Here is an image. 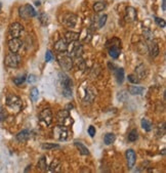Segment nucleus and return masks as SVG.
I'll use <instances>...</instances> for the list:
<instances>
[{"label": "nucleus", "mask_w": 166, "mask_h": 173, "mask_svg": "<svg viewBox=\"0 0 166 173\" xmlns=\"http://www.w3.org/2000/svg\"><path fill=\"white\" fill-rule=\"evenodd\" d=\"M56 121L59 125H64V126L69 127L74 123L73 118L70 116V112L69 110H62L56 114Z\"/></svg>", "instance_id": "f257e3e1"}, {"label": "nucleus", "mask_w": 166, "mask_h": 173, "mask_svg": "<svg viewBox=\"0 0 166 173\" xmlns=\"http://www.w3.org/2000/svg\"><path fill=\"white\" fill-rule=\"evenodd\" d=\"M6 106L14 112H20L22 109V99L16 94H8L6 96Z\"/></svg>", "instance_id": "f03ea898"}, {"label": "nucleus", "mask_w": 166, "mask_h": 173, "mask_svg": "<svg viewBox=\"0 0 166 173\" xmlns=\"http://www.w3.org/2000/svg\"><path fill=\"white\" fill-rule=\"evenodd\" d=\"M58 61H59V66L62 67V69L65 70V71H70L72 67H73V59H72L70 54H67V53L59 54Z\"/></svg>", "instance_id": "7ed1b4c3"}, {"label": "nucleus", "mask_w": 166, "mask_h": 173, "mask_svg": "<svg viewBox=\"0 0 166 173\" xmlns=\"http://www.w3.org/2000/svg\"><path fill=\"white\" fill-rule=\"evenodd\" d=\"M21 56H19L18 53H14V52H11L5 56V59H4V64H5L6 67L8 68H18L21 64Z\"/></svg>", "instance_id": "20e7f679"}, {"label": "nucleus", "mask_w": 166, "mask_h": 173, "mask_svg": "<svg viewBox=\"0 0 166 173\" xmlns=\"http://www.w3.org/2000/svg\"><path fill=\"white\" fill-rule=\"evenodd\" d=\"M68 127L64 125H58L53 128V137L58 140H66L68 138Z\"/></svg>", "instance_id": "39448f33"}, {"label": "nucleus", "mask_w": 166, "mask_h": 173, "mask_svg": "<svg viewBox=\"0 0 166 173\" xmlns=\"http://www.w3.org/2000/svg\"><path fill=\"white\" fill-rule=\"evenodd\" d=\"M19 12H20V17L25 20L36 16L35 9L33 8L32 5H30V4H26V5H24V6H21L19 8Z\"/></svg>", "instance_id": "423d86ee"}, {"label": "nucleus", "mask_w": 166, "mask_h": 173, "mask_svg": "<svg viewBox=\"0 0 166 173\" xmlns=\"http://www.w3.org/2000/svg\"><path fill=\"white\" fill-rule=\"evenodd\" d=\"M114 41H115V38L110 40L109 42H111L112 44H111V46H107V47H109V54H110V56L112 57V59H118L121 53V48L119 47V45H120V40L117 39L116 43H114Z\"/></svg>", "instance_id": "0eeeda50"}, {"label": "nucleus", "mask_w": 166, "mask_h": 173, "mask_svg": "<svg viewBox=\"0 0 166 173\" xmlns=\"http://www.w3.org/2000/svg\"><path fill=\"white\" fill-rule=\"evenodd\" d=\"M39 121L41 123H44L46 126H49L53 122V112L50 109H44L42 110L39 114Z\"/></svg>", "instance_id": "6e6552de"}, {"label": "nucleus", "mask_w": 166, "mask_h": 173, "mask_svg": "<svg viewBox=\"0 0 166 173\" xmlns=\"http://www.w3.org/2000/svg\"><path fill=\"white\" fill-rule=\"evenodd\" d=\"M23 31H24V27L22 26L20 23H14L8 28V32H9V35L11 36V38H19V37L21 36V34L23 33Z\"/></svg>", "instance_id": "1a4fd4ad"}, {"label": "nucleus", "mask_w": 166, "mask_h": 173, "mask_svg": "<svg viewBox=\"0 0 166 173\" xmlns=\"http://www.w3.org/2000/svg\"><path fill=\"white\" fill-rule=\"evenodd\" d=\"M59 82H61V86L63 89H72L73 87V81L71 80L70 77L68 75H66L65 73H59Z\"/></svg>", "instance_id": "9d476101"}, {"label": "nucleus", "mask_w": 166, "mask_h": 173, "mask_svg": "<svg viewBox=\"0 0 166 173\" xmlns=\"http://www.w3.org/2000/svg\"><path fill=\"white\" fill-rule=\"evenodd\" d=\"M137 11L134 7L132 6H128L126 7L125 9V16L124 19L127 23H133L137 21Z\"/></svg>", "instance_id": "9b49d317"}, {"label": "nucleus", "mask_w": 166, "mask_h": 173, "mask_svg": "<svg viewBox=\"0 0 166 173\" xmlns=\"http://www.w3.org/2000/svg\"><path fill=\"white\" fill-rule=\"evenodd\" d=\"M126 156V162H127L128 169H132L135 165V161H137V156H135V152L133 150H127L125 153Z\"/></svg>", "instance_id": "f8f14e48"}, {"label": "nucleus", "mask_w": 166, "mask_h": 173, "mask_svg": "<svg viewBox=\"0 0 166 173\" xmlns=\"http://www.w3.org/2000/svg\"><path fill=\"white\" fill-rule=\"evenodd\" d=\"M22 45H23V42L20 40V38H11L8 41L9 50H11V52H14V53H18Z\"/></svg>", "instance_id": "ddd939ff"}, {"label": "nucleus", "mask_w": 166, "mask_h": 173, "mask_svg": "<svg viewBox=\"0 0 166 173\" xmlns=\"http://www.w3.org/2000/svg\"><path fill=\"white\" fill-rule=\"evenodd\" d=\"M63 20L64 24L69 28H74L76 26V24H77V17L73 14H67Z\"/></svg>", "instance_id": "4468645a"}, {"label": "nucleus", "mask_w": 166, "mask_h": 173, "mask_svg": "<svg viewBox=\"0 0 166 173\" xmlns=\"http://www.w3.org/2000/svg\"><path fill=\"white\" fill-rule=\"evenodd\" d=\"M148 50H149V52H150V54L152 57L158 56L160 50H159V45H158L156 40L153 39L152 41H150V44H149V46H148Z\"/></svg>", "instance_id": "2eb2a0df"}, {"label": "nucleus", "mask_w": 166, "mask_h": 173, "mask_svg": "<svg viewBox=\"0 0 166 173\" xmlns=\"http://www.w3.org/2000/svg\"><path fill=\"white\" fill-rule=\"evenodd\" d=\"M72 43H73V46H72V49L70 50V56H74L76 57L81 56V53H82L83 51L82 45L79 44L77 41L72 42Z\"/></svg>", "instance_id": "dca6fc26"}, {"label": "nucleus", "mask_w": 166, "mask_h": 173, "mask_svg": "<svg viewBox=\"0 0 166 173\" xmlns=\"http://www.w3.org/2000/svg\"><path fill=\"white\" fill-rule=\"evenodd\" d=\"M79 37H80V34L77 33V32L68 31L65 33V40H66L67 43H72V42L78 41Z\"/></svg>", "instance_id": "f3484780"}, {"label": "nucleus", "mask_w": 166, "mask_h": 173, "mask_svg": "<svg viewBox=\"0 0 166 173\" xmlns=\"http://www.w3.org/2000/svg\"><path fill=\"white\" fill-rule=\"evenodd\" d=\"M54 49L58 52H65L68 50V43L65 39H59L54 43Z\"/></svg>", "instance_id": "a211bd4d"}, {"label": "nucleus", "mask_w": 166, "mask_h": 173, "mask_svg": "<svg viewBox=\"0 0 166 173\" xmlns=\"http://www.w3.org/2000/svg\"><path fill=\"white\" fill-rule=\"evenodd\" d=\"M115 78L118 84H122L124 81V70L122 68H117L115 70Z\"/></svg>", "instance_id": "6ab92c4d"}, {"label": "nucleus", "mask_w": 166, "mask_h": 173, "mask_svg": "<svg viewBox=\"0 0 166 173\" xmlns=\"http://www.w3.org/2000/svg\"><path fill=\"white\" fill-rule=\"evenodd\" d=\"M30 138V131L27 129L25 130H22L21 132H19L18 134H17V139L19 140V141L21 142H25L27 141Z\"/></svg>", "instance_id": "aec40b11"}, {"label": "nucleus", "mask_w": 166, "mask_h": 173, "mask_svg": "<svg viewBox=\"0 0 166 173\" xmlns=\"http://www.w3.org/2000/svg\"><path fill=\"white\" fill-rule=\"evenodd\" d=\"M128 91L132 95H142L145 92V88L142 86H134V85H132V86L128 87Z\"/></svg>", "instance_id": "412c9836"}, {"label": "nucleus", "mask_w": 166, "mask_h": 173, "mask_svg": "<svg viewBox=\"0 0 166 173\" xmlns=\"http://www.w3.org/2000/svg\"><path fill=\"white\" fill-rule=\"evenodd\" d=\"M74 144H75V147L79 150V152H80L81 155H83V156H87V155H89V150L82 144V142L75 141Z\"/></svg>", "instance_id": "4be33fe9"}, {"label": "nucleus", "mask_w": 166, "mask_h": 173, "mask_svg": "<svg viewBox=\"0 0 166 173\" xmlns=\"http://www.w3.org/2000/svg\"><path fill=\"white\" fill-rule=\"evenodd\" d=\"M107 7V2L106 1H98L93 4V11L95 12H101Z\"/></svg>", "instance_id": "5701e85b"}, {"label": "nucleus", "mask_w": 166, "mask_h": 173, "mask_svg": "<svg viewBox=\"0 0 166 173\" xmlns=\"http://www.w3.org/2000/svg\"><path fill=\"white\" fill-rule=\"evenodd\" d=\"M115 139H116L115 134L107 133V134L105 135V137H104V142H105V144L110 145V144H112L114 141H115Z\"/></svg>", "instance_id": "b1692460"}, {"label": "nucleus", "mask_w": 166, "mask_h": 173, "mask_svg": "<svg viewBox=\"0 0 166 173\" xmlns=\"http://www.w3.org/2000/svg\"><path fill=\"white\" fill-rule=\"evenodd\" d=\"M140 125H142L143 129H145V131H151L152 130V123H151L150 121H149L148 119H142V121H140Z\"/></svg>", "instance_id": "393cba45"}, {"label": "nucleus", "mask_w": 166, "mask_h": 173, "mask_svg": "<svg viewBox=\"0 0 166 173\" xmlns=\"http://www.w3.org/2000/svg\"><path fill=\"white\" fill-rule=\"evenodd\" d=\"M37 167L41 170V171H46L47 170V164H46V158L42 157L40 160L38 161V164H37Z\"/></svg>", "instance_id": "a878e982"}, {"label": "nucleus", "mask_w": 166, "mask_h": 173, "mask_svg": "<svg viewBox=\"0 0 166 173\" xmlns=\"http://www.w3.org/2000/svg\"><path fill=\"white\" fill-rule=\"evenodd\" d=\"M41 147L43 150H53V149H59V145L56 144H50V142H44L41 144Z\"/></svg>", "instance_id": "bb28decb"}, {"label": "nucleus", "mask_w": 166, "mask_h": 173, "mask_svg": "<svg viewBox=\"0 0 166 173\" xmlns=\"http://www.w3.org/2000/svg\"><path fill=\"white\" fill-rule=\"evenodd\" d=\"M30 97H31V99L33 102H36L37 99H38V97H39V90H38V88H36V87H33V88L31 89Z\"/></svg>", "instance_id": "cd10ccee"}, {"label": "nucleus", "mask_w": 166, "mask_h": 173, "mask_svg": "<svg viewBox=\"0 0 166 173\" xmlns=\"http://www.w3.org/2000/svg\"><path fill=\"white\" fill-rule=\"evenodd\" d=\"M143 36H145L146 40H148L149 42L152 41V40L154 39V34H153V32L150 31L149 29L143 30Z\"/></svg>", "instance_id": "c85d7f7f"}, {"label": "nucleus", "mask_w": 166, "mask_h": 173, "mask_svg": "<svg viewBox=\"0 0 166 173\" xmlns=\"http://www.w3.org/2000/svg\"><path fill=\"white\" fill-rule=\"evenodd\" d=\"M128 81L132 84H138L140 80L138 79L137 74H130V75H128Z\"/></svg>", "instance_id": "c756f323"}, {"label": "nucleus", "mask_w": 166, "mask_h": 173, "mask_svg": "<svg viewBox=\"0 0 166 173\" xmlns=\"http://www.w3.org/2000/svg\"><path fill=\"white\" fill-rule=\"evenodd\" d=\"M137 137H138V134L135 129L131 130L129 134H128V140H129V141H135V140L137 139Z\"/></svg>", "instance_id": "7c9ffc66"}, {"label": "nucleus", "mask_w": 166, "mask_h": 173, "mask_svg": "<svg viewBox=\"0 0 166 173\" xmlns=\"http://www.w3.org/2000/svg\"><path fill=\"white\" fill-rule=\"evenodd\" d=\"M154 20H155V23L157 24V26L158 27H160V28H165V26H166V24H165V21L163 19H160V17H154Z\"/></svg>", "instance_id": "2f4dec72"}, {"label": "nucleus", "mask_w": 166, "mask_h": 173, "mask_svg": "<svg viewBox=\"0 0 166 173\" xmlns=\"http://www.w3.org/2000/svg\"><path fill=\"white\" fill-rule=\"evenodd\" d=\"M59 166V162L58 161V160H54V161H53V163H51V165H50V167H49L48 171H49V172L56 171V170L58 169Z\"/></svg>", "instance_id": "473e14b6"}, {"label": "nucleus", "mask_w": 166, "mask_h": 173, "mask_svg": "<svg viewBox=\"0 0 166 173\" xmlns=\"http://www.w3.org/2000/svg\"><path fill=\"white\" fill-rule=\"evenodd\" d=\"M107 14H104V16H101L100 17V20H98V28H103L104 26H105L106 22H107Z\"/></svg>", "instance_id": "72a5a7b5"}, {"label": "nucleus", "mask_w": 166, "mask_h": 173, "mask_svg": "<svg viewBox=\"0 0 166 173\" xmlns=\"http://www.w3.org/2000/svg\"><path fill=\"white\" fill-rule=\"evenodd\" d=\"M25 81H26V76L17 77V78L14 79V83L16 84V85H22Z\"/></svg>", "instance_id": "f704fd0d"}, {"label": "nucleus", "mask_w": 166, "mask_h": 173, "mask_svg": "<svg viewBox=\"0 0 166 173\" xmlns=\"http://www.w3.org/2000/svg\"><path fill=\"white\" fill-rule=\"evenodd\" d=\"M39 19H40V22H41V24L42 25H47V20H48V17L47 16H46L45 14H41L40 16H39Z\"/></svg>", "instance_id": "c9c22d12"}, {"label": "nucleus", "mask_w": 166, "mask_h": 173, "mask_svg": "<svg viewBox=\"0 0 166 173\" xmlns=\"http://www.w3.org/2000/svg\"><path fill=\"white\" fill-rule=\"evenodd\" d=\"M53 59H54L53 54L51 53L50 50H47V51L45 52V61L46 62H51Z\"/></svg>", "instance_id": "e433bc0d"}, {"label": "nucleus", "mask_w": 166, "mask_h": 173, "mask_svg": "<svg viewBox=\"0 0 166 173\" xmlns=\"http://www.w3.org/2000/svg\"><path fill=\"white\" fill-rule=\"evenodd\" d=\"M87 132H88V134L90 135V137H95V135L96 133V131H95V127L91 125V126H89L88 127V129H87Z\"/></svg>", "instance_id": "4c0bfd02"}, {"label": "nucleus", "mask_w": 166, "mask_h": 173, "mask_svg": "<svg viewBox=\"0 0 166 173\" xmlns=\"http://www.w3.org/2000/svg\"><path fill=\"white\" fill-rule=\"evenodd\" d=\"M6 118V113L3 109H0V121H3Z\"/></svg>", "instance_id": "58836bf2"}, {"label": "nucleus", "mask_w": 166, "mask_h": 173, "mask_svg": "<svg viewBox=\"0 0 166 173\" xmlns=\"http://www.w3.org/2000/svg\"><path fill=\"white\" fill-rule=\"evenodd\" d=\"M36 81V78L34 75H29L28 76V82L29 83H34V82Z\"/></svg>", "instance_id": "ea45409f"}, {"label": "nucleus", "mask_w": 166, "mask_h": 173, "mask_svg": "<svg viewBox=\"0 0 166 173\" xmlns=\"http://www.w3.org/2000/svg\"><path fill=\"white\" fill-rule=\"evenodd\" d=\"M165 4H166V0H162V9H163V11H165V9H166Z\"/></svg>", "instance_id": "a19ab883"}, {"label": "nucleus", "mask_w": 166, "mask_h": 173, "mask_svg": "<svg viewBox=\"0 0 166 173\" xmlns=\"http://www.w3.org/2000/svg\"><path fill=\"white\" fill-rule=\"evenodd\" d=\"M35 4H36V6H39V5H40V2H39V1H36V2H35Z\"/></svg>", "instance_id": "79ce46f5"}, {"label": "nucleus", "mask_w": 166, "mask_h": 173, "mask_svg": "<svg viewBox=\"0 0 166 173\" xmlns=\"http://www.w3.org/2000/svg\"><path fill=\"white\" fill-rule=\"evenodd\" d=\"M0 9H1V3H0Z\"/></svg>", "instance_id": "37998d69"}]
</instances>
